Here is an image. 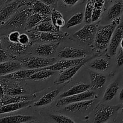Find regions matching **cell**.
<instances>
[{
	"mask_svg": "<svg viewBox=\"0 0 123 123\" xmlns=\"http://www.w3.org/2000/svg\"><path fill=\"white\" fill-rule=\"evenodd\" d=\"M16 61H19L23 68L26 69H39L48 67L57 62L55 58L42 57L39 56H28L26 57H17Z\"/></svg>",
	"mask_w": 123,
	"mask_h": 123,
	"instance_id": "cell-2",
	"label": "cell"
},
{
	"mask_svg": "<svg viewBox=\"0 0 123 123\" xmlns=\"http://www.w3.org/2000/svg\"><path fill=\"white\" fill-rule=\"evenodd\" d=\"M31 32H60L53 25L51 20H45L35 26L34 28L28 31Z\"/></svg>",
	"mask_w": 123,
	"mask_h": 123,
	"instance_id": "cell-28",
	"label": "cell"
},
{
	"mask_svg": "<svg viewBox=\"0 0 123 123\" xmlns=\"http://www.w3.org/2000/svg\"><path fill=\"white\" fill-rule=\"evenodd\" d=\"M30 38L33 42L53 43L58 42L65 38V35L62 32H30Z\"/></svg>",
	"mask_w": 123,
	"mask_h": 123,
	"instance_id": "cell-9",
	"label": "cell"
},
{
	"mask_svg": "<svg viewBox=\"0 0 123 123\" xmlns=\"http://www.w3.org/2000/svg\"><path fill=\"white\" fill-rule=\"evenodd\" d=\"M95 101L96 100L93 99L71 103V104L66 105V106L64 108V110L65 111L74 113V114L87 111L89 110L95 104Z\"/></svg>",
	"mask_w": 123,
	"mask_h": 123,
	"instance_id": "cell-13",
	"label": "cell"
},
{
	"mask_svg": "<svg viewBox=\"0 0 123 123\" xmlns=\"http://www.w3.org/2000/svg\"><path fill=\"white\" fill-rule=\"evenodd\" d=\"M33 101H27V102H19V103H12L0 107V115L7 113L13 112L28 107L32 103Z\"/></svg>",
	"mask_w": 123,
	"mask_h": 123,
	"instance_id": "cell-23",
	"label": "cell"
},
{
	"mask_svg": "<svg viewBox=\"0 0 123 123\" xmlns=\"http://www.w3.org/2000/svg\"><path fill=\"white\" fill-rule=\"evenodd\" d=\"M119 98L121 101H123V87L122 88L120 92H119Z\"/></svg>",
	"mask_w": 123,
	"mask_h": 123,
	"instance_id": "cell-46",
	"label": "cell"
},
{
	"mask_svg": "<svg viewBox=\"0 0 123 123\" xmlns=\"http://www.w3.org/2000/svg\"><path fill=\"white\" fill-rule=\"evenodd\" d=\"M49 117L56 123H76L74 120L65 115L51 114Z\"/></svg>",
	"mask_w": 123,
	"mask_h": 123,
	"instance_id": "cell-35",
	"label": "cell"
},
{
	"mask_svg": "<svg viewBox=\"0 0 123 123\" xmlns=\"http://www.w3.org/2000/svg\"><path fill=\"white\" fill-rule=\"evenodd\" d=\"M36 96L34 95H21V96H8L6 94L0 100V107L6 105L19 102L32 101Z\"/></svg>",
	"mask_w": 123,
	"mask_h": 123,
	"instance_id": "cell-18",
	"label": "cell"
},
{
	"mask_svg": "<svg viewBox=\"0 0 123 123\" xmlns=\"http://www.w3.org/2000/svg\"><path fill=\"white\" fill-rule=\"evenodd\" d=\"M17 57L18 56L12 55L7 49L2 48L1 40H0V63L6 62V61H12V60L16 61Z\"/></svg>",
	"mask_w": 123,
	"mask_h": 123,
	"instance_id": "cell-34",
	"label": "cell"
},
{
	"mask_svg": "<svg viewBox=\"0 0 123 123\" xmlns=\"http://www.w3.org/2000/svg\"><path fill=\"white\" fill-rule=\"evenodd\" d=\"M59 45V42L42 43L34 47L31 52L36 56L51 58L56 52Z\"/></svg>",
	"mask_w": 123,
	"mask_h": 123,
	"instance_id": "cell-11",
	"label": "cell"
},
{
	"mask_svg": "<svg viewBox=\"0 0 123 123\" xmlns=\"http://www.w3.org/2000/svg\"><path fill=\"white\" fill-rule=\"evenodd\" d=\"M86 63H82L81 64L74 66V67L62 71V73L59 75L58 78L54 81V84L55 85H60V84H65V83L69 82L71 79L73 78V77L75 75L78 71Z\"/></svg>",
	"mask_w": 123,
	"mask_h": 123,
	"instance_id": "cell-14",
	"label": "cell"
},
{
	"mask_svg": "<svg viewBox=\"0 0 123 123\" xmlns=\"http://www.w3.org/2000/svg\"><path fill=\"white\" fill-rule=\"evenodd\" d=\"M119 45H120L121 49H123V38L121 39V40L120 43H119Z\"/></svg>",
	"mask_w": 123,
	"mask_h": 123,
	"instance_id": "cell-47",
	"label": "cell"
},
{
	"mask_svg": "<svg viewBox=\"0 0 123 123\" xmlns=\"http://www.w3.org/2000/svg\"><path fill=\"white\" fill-rule=\"evenodd\" d=\"M119 89V83L117 81L113 82L111 83L105 91L104 94L103 95V100L106 102H109L113 99L115 96L116 95L118 90Z\"/></svg>",
	"mask_w": 123,
	"mask_h": 123,
	"instance_id": "cell-30",
	"label": "cell"
},
{
	"mask_svg": "<svg viewBox=\"0 0 123 123\" xmlns=\"http://www.w3.org/2000/svg\"><path fill=\"white\" fill-rule=\"evenodd\" d=\"M123 37V18L121 19L119 25L116 26L112 35V38L108 46L109 56H113L116 54L117 49L119 46L121 40Z\"/></svg>",
	"mask_w": 123,
	"mask_h": 123,
	"instance_id": "cell-12",
	"label": "cell"
},
{
	"mask_svg": "<svg viewBox=\"0 0 123 123\" xmlns=\"http://www.w3.org/2000/svg\"><path fill=\"white\" fill-rule=\"evenodd\" d=\"M106 4V0H94V8L95 9L102 10Z\"/></svg>",
	"mask_w": 123,
	"mask_h": 123,
	"instance_id": "cell-40",
	"label": "cell"
},
{
	"mask_svg": "<svg viewBox=\"0 0 123 123\" xmlns=\"http://www.w3.org/2000/svg\"><path fill=\"white\" fill-rule=\"evenodd\" d=\"M36 117L28 115H15L0 118V123H27L36 120Z\"/></svg>",
	"mask_w": 123,
	"mask_h": 123,
	"instance_id": "cell-21",
	"label": "cell"
},
{
	"mask_svg": "<svg viewBox=\"0 0 123 123\" xmlns=\"http://www.w3.org/2000/svg\"><path fill=\"white\" fill-rule=\"evenodd\" d=\"M90 88V85H89V84H83V83L77 84V85H75L71 87V88H69L65 92H63L60 96V98H65V97H70V96L81 94L89 90Z\"/></svg>",
	"mask_w": 123,
	"mask_h": 123,
	"instance_id": "cell-24",
	"label": "cell"
},
{
	"mask_svg": "<svg viewBox=\"0 0 123 123\" xmlns=\"http://www.w3.org/2000/svg\"><path fill=\"white\" fill-rule=\"evenodd\" d=\"M83 20H84V13L83 12H78L74 14L69 19L65 25V26L67 28H70L74 27L82 24Z\"/></svg>",
	"mask_w": 123,
	"mask_h": 123,
	"instance_id": "cell-32",
	"label": "cell"
},
{
	"mask_svg": "<svg viewBox=\"0 0 123 123\" xmlns=\"http://www.w3.org/2000/svg\"><path fill=\"white\" fill-rule=\"evenodd\" d=\"M41 68L39 69H20L14 72L11 74L1 76V78L13 81H20L22 80L28 79L34 73L41 70Z\"/></svg>",
	"mask_w": 123,
	"mask_h": 123,
	"instance_id": "cell-15",
	"label": "cell"
},
{
	"mask_svg": "<svg viewBox=\"0 0 123 123\" xmlns=\"http://www.w3.org/2000/svg\"><path fill=\"white\" fill-rule=\"evenodd\" d=\"M20 32L18 31H12L8 36H7V39L10 43H19V37L20 36Z\"/></svg>",
	"mask_w": 123,
	"mask_h": 123,
	"instance_id": "cell-37",
	"label": "cell"
},
{
	"mask_svg": "<svg viewBox=\"0 0 123 123\" xmlns=\"http://www.w3.org/2000/svg\"><path fill=\"white\" fill-rule=\"evenodd\" d=\"M23 68L18 61H8L0 63V76L7 75Z\"/></svg>",
	"mask_w": 123,
	"mask_h": 123,
	"instance_id": "cell-19",
	"label": "cell"
},
{
	"mask_svg": "<svg viewBox=\"0 0 123 123\" xmlns=\"http://www.w3.org/2000/svg\"><path fill=\"white\" fill-rule=\"evenodd\" d=\"M21 0H14L9 3L4 4L0 8V24L4 25L19 8Z\"/></svg>",
	"mask_w": 123,
	"mask_h": 123,
	"instance_id": "cell-10",
	"label": "cell"
},
{
	"mask_svg": "<svg viewBox=\"0 0 123 123\" xmlns=\"http://www.w3.org/2000/svg\"><path fill=\"white\" fill-rule=\"evenodd\" d=\"M55 71L47 69H42L41 70L38 71L36 73H34L33 75H31L30 78L28 79V80H45L48 79L54 75L55 73Z\"/></svg>",
	"mask_w": 123,
	"mask_h": 123,
	"instance_id": "cell-31",
	"label": "cell"
},
{
	"mask_svg": "<svg viewBox=\"0 0 123 123\" xmlns=\"http://www.w3.org/2000/svg\"><path fill=\"white\" fill-rule=\"evenodd\" d=\"M106 1H108V0H106Z\"/></svg>",
	"mask_w": 123,
	"mask_h": 123,
	"instance_id": "cell-51",
	"label": "cell"
},
{
	"mask_svg": "<svg viewBox=\"0 0 123 123\" xmlns=\"http://www.w3.org/2000/svg\"><path fill=\"white\" fill-rule=\"evenodd\" d=\"M123 12V2L119 1L115 2L109 8L107 13V18L109 20H113L116 18H119Z\"/></svg>",
	"mask_w": 123,
	"mask_h": 123,
	"instance_id": "cell-25",
	"label": "cell"
},
{
	"mask_svg": "<svg viewBox=\"0 0 123 123\" xmlns=\"http://www.w3.org/2000/svg\"><path fill=\"white\" fill-rule=\"evenodd\" d=\"M89 75L91 82L90 86L92 88L100 90L103 87L107 80L104 75L95 72H90Z\"/></svg>",
	"mask_w": 123,
	"mask_h": 123,
	"instance_id": "cell-27",
	"label": "cell"
},
{
	"mask_svg": "<svg viewBox=\"0 0 123 123\" xmlns=\"http://www.w3.org/2000/svg\"><path fill=\"white\" fill-rule=\"evenodd\" d=\"M116 64L118 67L123 66V49H121L118 52L116 60Z\"/></svg>",
	"mask_w": 123,
	"mask_h": 123,
	"instance_id": "cell-41",
	"label": "cell"
},
{
	"mask_svg": "<svg viewBox=\"0 0 123 123\" xmlns=\"http://www.w3.org/2000/svg\"><path fill=\"white\" fill-rule=\"evenodd\" d=\"M80 0H62L63 3L68 7H73Z\"/></svg>",
	"mask_w": 123,
	"mask_h": 123,
	"instance_id": "cell-44",
	"label": "cell"
},
{
	"mask_svg": "<svg viewBox=\"0 0 123 123\" xmlns=\"http://www.w3.org/2000/svg\"><path fill=\"white\" fill-rule=\"evenodd\" d=\"M33 13L30 6H24L20 7L13 14V16L4 25L7 28H20L25 26L28 19Z\"/></svg>",
	"mask_w": 123,
	"mask_h": 123,
	"instance_id": "cell-3",
	"label": "cell"
},
{
	"mask_svg": "<svg viewBox=\"0 0 123 123\" xmlns=\"http://www.w3.org/2000/svg\"><path fill=\"white\" fill-rule=\"evenodd\" d=\"M93 58V57L75 59V60H64L62 59L61 60L57 61L54 64L49 66L48 67H45L42 69L51 70L53 71H63L69 68L74 66L81 64L82 63H86L87 62L90 60V59Z\"/></svg>",
	"mask_w": 123,
	"mask_h": 123,
	"instance_id": "cell-8",
	"label": "cell"
},
{
	"mask_svg": "<svg viewBox=\"0 0 123 123\" xmlns=\"http://www.w3.org/2000/svg\"><path fill=\"white\" fill-rule=\"evenodd\" d=\"M4 44L6 49H7L12 55H15V56L24 54L30 48V46H23L19 43H10L7 39V37H6H6L4 38Z\"/></svg>",
	"mask_w": 123,
	"mask_h": 123,
	"instance_id": "cell-20",
	"label": "cell"
},
{
	"mask_svg": "<svg viewBox=\"0 0 123 123\" xmlns=\"http://www.w3.org/2000/svg\"><path fill=\"white\" fill-rule=\"evenodd\" d=\"M18 42L20 44L23 46H30L32 44L30 36L25 33L20 34V36H19Z\"/></svg>",
	"mask_w": 123,
	"mask_h": 123,
	"instance_id": "cell-36",
	"label": "cell"
},
{
	"mask_svg": "<svg viewBox=\"0 0 123 123\" xmlns=\"http://www.w3.org/2000/svg\"><path fill=\"white\" fill-rule=\"evenodd\" d=\"M121 105L117 106H104L97 108L92 123H105L109 121L113 114L119 110Z\"/></svg>",
	"mask_w": 123,
	"mask_h": 123,
	"instance_id": "cell-6",
	"label": "cell"
},
{
	"mask_svg": "<svg viewBox=\"0 0 123 123\" xmlns=\"http://www.w3.org/2000/svg\"><path fill=\"white\" fill-rule=\"evenodd\" d=\"M2 1H3V2H4V0H0V3H1V2H2Z\"/></svg>",
	"mask_w": 123,
	"mask_h": 123,
	"instance_id": "cell-49",
	"label": "cell"
},
{
	"mask_svg": "<svg viewBox=\"0 0 123 123\" xmlns=\"http://www.w3.org/2000/svg\"><path fill=\"white\" fill-rule=\"evenodd\" d=\"M30 7L32 10L33 13L41 14L50 15L52 11V8L46 5L43 2H41L39 0L33 1L30 4Z\"/></svg>",
	"mask_w": 123,
	"mask_h": 123,
	"instance_id": "cell-26",
	"label": "cell"
},
{
	"mask_svg": "<svg viewBox=\"0 0 123 123\" xmlns=\"http://www.w3.org/2000/svg\"><path fill=\"white\" fill-rule=\"evenodd\" d=\"M94 10V0H88L84 14V20L86 24H91V16Z\"/></svg>",
	"mask_w": 123,
	"mask_h": 123,
	"instance_id": "cell-33",
	"label": "cell"
},
{
	"mask_svg": "<svg viewBox=\"0 0 123 123\" xmlns=\"http://www.w3.org/2000/svg\"><path fill=\"white\" fill-rule=\"evenodd\" d=\"M60 92V89H56V90H54L52 91H50L48 93L43 95L38 100L35 102L34 103V106L37 107H41L48 105L54 100V99L59 95Z\"/></svg>",
	"mask_w": 123,
	"mask_h": 123,
	"instance_id": "cell-22",
	"label": "cell"
},
{
	"mask_svg": "<svg viewBox=\"0 0 123 123\" xmlns=\"http://www.w3.org/2000/svg\"><path fill=\"white\" fill-rule=\"evenodd\" d=\"M59 58L64 60H75L84 58L89 55V52L83 48L75 47H65L59 50Z\"/></svg>",
	"mask_w": 123,
	"mask_h": 123,
	"instance_id": "cell-7",
	"label": "cell"
},
{
	"mask_svg": "<svg viewBox=\"0 0 123 123\" xmlns=\"http://www.w3.org/2000/svg\"><path fill=\"white\" fill-rule=\"evenodd\" d=\"M1 78L3 79L6 85V94L8 96H21L26 93L25 88L18 83L13 82V80Z\"/></svg>",
	"mask_w": 123,
	"mask_h": 123,
	"instance_id": "cell-17",
	"label": "cell"
},
{
	"mask_svg": "<svg viewBox=\"0 0 123 123\" xmlns=\"http://www.w3.org/2000/svg\"><path fill=\"white\" fill-rule=\"evenodd\" d=\"M109 61L104 58H98L95 59L89 65L91 68L100 72L107 70L109 67Z\"/></svg>",
	"mask_w": 123,
	"mask_h": 123,
	"instance_id": "cell-29",
	"label": "cell"
},
{
	"mask_svg": "<svg viewBox=\"0 0 123 123\" xmlns=\"http://www.w3.org/2000/svg\"></svg>",
	"mask_w": 123,
	"mask_h": 123,
	"instance_id": "cell-52",
	"label": "cell"
},
{
	"mask_svg": "<svg viewBox=\"0 0 123 123\" xmlns=\"http://www.w3.org/2000/svg\"><path fill=\"white\" fill-rule=\"evenodd\" d=\"M6 94V85L3 79H0V100Z\"/></svg>",
	"mask_w": 123,
	"mask_h": 123,
	"instance_id": "cell-42",
	"label": "cell"
},
{
	"mask_svg": "<svg viewBox=\"0 0 123 123\" xmlns=\"http://www.w3.org/2000/svg\"><path fill=\"white\" fill-rule=\"evenodd\" d=\"M13 1H14V0H4V4L9 3V2H12Z\"/></svg>",
	"mask_w": 123,
	"mask_h": 123,
	"instance_id": "cell-48",
	"label": "cell"
},
{
	"mask_svg": "<svg viewBox=\"0 0 123 123\" xmlns=\"http://www.w3.org/2000/svg\"></svg>",
	"mask_w": 123,
	"mask_h": 123,
	"instance_id": "cell-53",
	"label": "cell"
},
{
	"mask_svg": "<svg viewBox=\"0 0 123 123\" xmlns=\"http://www.w3.org/2000/svg\"><path fill=\"white\" fill-rule=\"evenodd\" d=\"M123 123V121H122V123Z\"/></svg>",
	"mask_w": 123,
	"mask_h": 123,
	"instance_id": "cell-50",
	"label": "cell"
},
{
	"mask_svg": "<svg viewBox=\"0 0 123 123\" xmlns=\"http://www.w3.org/2000/svg\"><path fill=\"white\" fill-rule=\"evenodd\" d=\"M102 12H103V10H102L95 9V8H94L92 13L91 23L95 22L98 21V20L100 19L101 15H102Z\"/></svg>",
	"mask_w": 123,
	"mask_h": 123,
	"instance_id": "cell-39",
	"label": "cell"
},
{
	"mask_svg": "<svg viewBox=\"0 0 123 123\" xmlns=\"http://www.w3.org/2000/svg\"><path fill=\"white\" fill-rule=\"evenodd\" d=\"M97 97L98 96L94 91L88 90V91L82 92L81 94L70 96V97H65V98H60L57 101L56 103H55V106L59 108V107L68 105L76 103V102L96 99Z\"/></svg>",
	"mask_w": 123,
	"mask_h": 123,
	"instance_id": "cell-5",
	"label": "cell"
},
{
	"mask_svg": "<svg viewBox=\"0 0 123 123\" xmlns=\"http://www.w3.org/2000/svg\"><path fill=\"white\" fill-rule=\"evenodd\" d=\"M34 1H36V0H21L19 4V8L24 6H30V4Z\"/></svg>",
	"mask_w": 123,
	"mask_h": 123,
	"instance_id": "cell-45",
	"label": "cell"
},
{
	"mask_svg": "<svg viewBox=\"0 0 123 123\" xmlns=\"http://www.w3.org/2000/svg\"><path fill=\"white\" fill-rule=\"evenodd\" d=\"M121 20V18L119 17L112 20L108 25L100 26L97 28L94 39V47L96 50L100 51L108 48L115 30Z\"/></svg>",
	"mask_w": 123,
	"mask_h": 123,
	"instance_id": "cell-1",
	"label": "cell"
},
{
	"mask_svg": "<svg viewBox=\"0 0 123 123\" xmlns=\"http://www.w3.org/2000/svg\"><path fill=\"white\" fill-rule=\"evenodd\" d=\"M50 18H51V21L52 24L54 25V23L56 22V20L60 18H63V15L59 11L57 10L55 8H53L51 11V13L50 14Z\"/></svg>",
	"mask_w": 123,
	"mask_h": 123,
	"instance_id": "cell-38",
	"label": "cell"
},
{
	"mask_svg": "<svg viewBox=\"0 0 123 123\" xmlns=\"http://www.w3.org/2000/svg\"><path fill=\"white\" fill-rule=\"evenodd\" d=\"M48 20H51L50 15H45L33 13L28 19L24 28L28 32L41 23Z\"/></svg>",
	"mask_w": 123,
	"mask_h": 123,
	"instance_id": "cell-16",
	"label": "cell"
},
{
	"mask_svg": "<svg viewBox=\"0 0 123 123\" xmlns=\"http://www.w3.org/2000/svg\"><path fill=\"white\" fill-rule=\"evenodd\" d=\"M97 27L95 24H86L82 28L73 34L74 38L79 42L86 43L89 46H94V39Z\"/></svg>",
	"mask_w": 123,
	"mask_h": 123,
	"instance_id": "cell-4",
	"label": "cell"
},
{
	"mask_svg": "<svg viewBox=\"0 0 123 123\" xmlns=\"http://www.w3.org/2000/svg\"><path fill=\"white\" fill-rule=\"evenodd\" d=\"M39 1L45 4L46 5L50 7L51 8L53 7V8H55V7L57 4L58 0H39Z\"/></svg>",
	"mask_w": 123,
	"mask_h": 123,
	"instance_id": "cell-43",
	"label": "cell"
}]
</instances>
